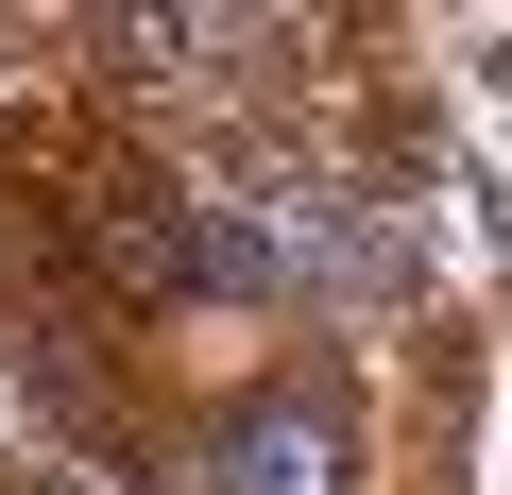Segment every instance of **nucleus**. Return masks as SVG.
Returning a JSON list of instances; mask_svg holds the SVG:
<instances>
[{"instance_id":"obj_1","label":"nucleus","mask_w":512,"mask_h":495,"mask_svg":"<svg viewBox=\"0 0 512 495\" xmlns=\"http://www.w3.org/2000/svg\"><path fill=\"white\" fill-rule=\"evenodd\" d=\"M342 393L308 376V393H256L239 427H222V495H342Z\"/></svg>"},{"instance_id":"obj_2","label":"nucleus","mask_w":512,"mask_h":495,"mask_svg":"<svg viewBox=\"0 0 512 495\" xmlns=\"http://www.w3.org/2000/svg\"><path fill=\"white\" fill-rule=\"evenodd\" d=\"M52 495H103V478H52Z\"/></svg>"}]
</instances>
